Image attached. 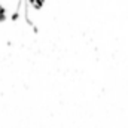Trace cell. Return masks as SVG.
I'll list each match as a JSON object with an SVG mask.
<instances>
[{
	"instance_id": "3",
	"label": "cell",
	"mask_w": 128,
	"mask_h": 128,
	"mask_svg": "<svg viewBox=\"0 0 128 128\" xmlns=\"http://www.w3.org/2000/svg\"><path fill=\"white\" fill-rule=\"evenodd\" d=\"M10 20H12V21H18V20H20V12H18V10H15V12L10 15Z\"/></svg>"
},
{
	"instance_id": "2",
	"label": "cell",
	"mask_w": 128,
	"mask_h": 128,
	"mask_svg": "<svg viewBox=\"0 0 128 128\" xmlns=\"http://www.w3.org/2000/svg\"><path fill=\"white\" fill-rule=\"evenodd\" d=\"M45 3H46V0H34V3H33V9H36V10H40L43 6H45Z\"/></svg>"
},
{
	"instance_id": "1",
	"label": "cell",
	"mask_w": 128,
	"mask_h": 128,
	"mask_svg": "<svg viewBox=\"0 0 128 128\" xmlns=\"http://www.w3.org/2000/svg\"><path fill=\"white\" fill-rule=\"evenodd\" d=\"M8 20V12H6V8L0 3V22H4Z\"/></svg>"
},
{
	"instance_id": "4",
	"label": "cell",
	"mask_w": 128,
	"mask_h": 128,
	"mask_svg": "<svg viewBox=\"0 0 128 128\" xmlns=\"http://www.w3.org/2000/svg\"><path fill=\"white\" fill-rule=\"evenodd\" d=\"M26 2H27V4H33L34 3V0H26Z\"/></svg>"
}]
</instances>
